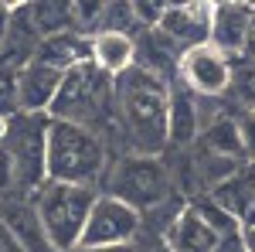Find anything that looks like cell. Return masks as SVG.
I'll list each match as a JSON object with an SVG mask.
<instances>
[{
  "label": "cell",
  "instance_id": "6da1fadb",
  "mask_svg": "<svg viewBox=\"0 0 255 252\" xmlns=\"http://www.w3.org/2000/svg\"><path fill=\"white\" fill-rule=\"evenodd\" d=\"M167 113H170V82L136 65L116 75V116L126 133L129 154L160 157L170 147Z\"/></svg>",
  "mask_w": 255,
  "mask_h": 252
},
{
  "label": "cell",
  "instance_id": "7a4b0ae2",
  "mask_svg": "<svg viewBox=\"0 0 255 252\" xmlns=\"http://www.w3.org/2000/svg\"><path fill=\"white\" fill-rule=\"evenodd\" d=\"M48 116L79 123L85 130L99 133L102 140H109L113 133L123 130L116 116V78L106 75L96 61H85L79 68L65 72L58 99H55Z\"/></svg>",
  "mask_w": 255,
  "mask_h": 252
},
{
  "label": "cell",
  "instance_id": "3957f363",
  "mask_svg": "<svg viewBox=\"0 0 255 252\" xmlns=\"http://www.w3.org/2000/svg\"><path fill=\"white\" fill-rule=\"evenodd\" d=\"M109 150L102 136L79 123L51 119L48 126V181L99 188L109 171Z\"/></svg>",
  "mask_w": 255,
  "mask_h": 252
},
{
  "label": "cell",
  "instance_id": "277c9868",
  "mask_svg": "<svg viewBox=\"0 0 255 252\" xmlns=\"http://www.w3.org/2000/svg\"><path fill=\"white\" fill-rule=\"evenodd\" d=\"M96 201H99L96 188L58 184V181H48L34 194L38 218L58 252H72L82 246V235H85V225H89V215L96 208Z\"/></svg>",
  "mask_w": 255,
  "mask_h": 252
},
{
  "label": "cell",
  "instance_id": "5b68a950",
  "mask_svg": "<svg viewBox=\"0 0 255 252\" xmlns=\"http://www.w3.org/2000/svg\"><path fill=\"white\" fill-rule=\"evenodd\" d=\"M102 188H106L102 194H113L119 201H126L139 215L163 205L174 194L167 160L163 157H146V154H126L119 160H113Z\"/></svg>",
  "mask_w": 255,
  "mask_h": 252
},
{
  "label": "cell",
  "instance_id": "8992f818",
  "mask_svg": "<svg viewBox=\"0 0 255 252\" xmlns=\"http://www.w3.org/2000/svg\"><path fill=\"white\" fill-rule=\"evenodd\" d=\"M48 126H51V116L44 113H17L7 119L3 150L14 157L20 177V198L27 191L38 194L48 184Z\"/></svg>",
  "mask_w": 255,
  "mask_h": 252
},
{
  "label": "cell",
  "instance_id": "52a82bcc",
  "mask_svg": "<svg viewBox=\"0 0 255 252\" xmlns=\"http://www.w3.org/2000/svg\"><path fill=\"white\" fill-rule=\"evenodd\" d=\"M143 232V215L113 194H99L82 246H133Z\"/></svg>",
  "mask_w": 255,
  "mask_h": 252
},
{
  "label": "cell",
  "instance_id": "ba28073f",
  "mask_svg": "<svg viewBox=\"0 0 255 252\" xmlns=\"http://www.w3.org/2000/svg\"><path fill=\"white\" fill-rule=\"evenodd\" d=\"M177 78L201 99H221L225 92H232V58L221 55L211 44L191 48L180 58V75Z\"/></svg>",
  "mask_w": 255,
  "mask_h": 252
},
{
  "label": "cell",
  "instance_id": "9c48e42d",
  "mask_svg": "<svg viewBox=\"0 0 255 252\" xmlns=\"http://www.w3.org/2000/svg\"><path fill=\"white\" fill-rule=\"evenodd\" d=\"M211 17L215 3H167L157 31L180 51L211 44Z\"/></svg>",
  "mask_w": 255,
  "mask_h": 252
},
{
  "label": "cell",
  "instance_id": "30bf717a",
  "mask_svg": "<svg viewBox=\"0 0 255 252\" xmlns=\"http://www.w3.org/2000/svg\"><path fill=\"white\" fill-rule=\"evenodd\" d=\"M41 41L44 38L34 24V3H14L10 7V34L0 51V72L20 75L27 65H34Z\"/></svg>",
  "mask_w": 255,
  "mask_h": 252
},
{
  "label": "cell",
  "instance_id": "8fae6325",
  "mask_svg": "<svg viewBox=\"0 0 255 252\" xmlns=\"http://www.w3.org/2000/svg\"><path fill=\"white\" fill-rule=\"evenodd\" d=\"M201 96L191 92L180 78L170 82V113H167V133H170V147L184 150L194 140H201Z\"/></svg>",
  "mask_w": 255,
  "mask_h": 252
},
{
  "label": "cell",
  "instance_id": "7c38bea8",
  "mask_svg": "<svg viewBox=\"0 0 255 252\" xmlns=\"http://www.w3.org/2000/svg\"><path fill=\"white\" fill-rule=\"evenodd\" d=\"M252 7L255 3H215L211 48H218L228 58H242L249 41V24H252Z\"/></svg>",
  "mask_w": 255,
  "mask_h": 252
},
{
  "label": "cell",
  "instance_id": "4fadbf2b",
  "mask_svg": "<svg viewBox=\"0 0 255 252\" xmlns=\"http://www.w3.org/2000/svg\"><path fill=\"white\" fill-rule=\"evenodd\" d=\"M0 218H3V225L10 229V235L17 239V246L24 252H58L51 246L44 225H41L34 201H27V198H7V201H0Z\"/></svg>",
  "mask_w": 255,
  "mask_h": 252
},
{
  "label": "cell",
  "instance_id": "5bb4252c",
  "mask_svg": "<svg viewBox=\"0 0 255 252\" xmlns=\"http://www.w3.org/2000/svg\"><path fill=\"white\" fill-rule=\"evenodd\" d=\"M61 72L48 68V65H27L24 72L17 75V106L20 113H51L55 99H58V89H61Z\"/></svg>",
  "mask_w": 255,
  "mask_h": 252
},
{
  "label": "cell",
  "instance_id": "9a60e30c",
  "mask_svg": "<svg viewBox=\"0 0 255 252\" xmlns=\"http://www.w3.org/2000/svg\"><path fill=\"white\" fill-rule=\"evenodd\" d=\"M41 65H48V68H55V72H72V68H79L85 61H92V38H85L79 31H61L55 38H44L38 48V58Z\"/></svg>",
  "mask_w": 255,
  "mask_h": 252
},
{
  "label": "cell",
  "instance_id": "2e32d148",
  "mask_svg": "<svg viewBox=\"0 0 255 252\" xmlns=\"http://www.w3.org/2000/svg\"><path fill=\"white\" fill-rule=\"evenodd\" d=\"M221 235L201 218V215L187 205V212L177 218V225L167 232V246L170 252H215Z\"/></svg>",
  "mask_w": 255,
  "mask_h": 252
},
{
  "label": "cell",
  "instance_id": "e0dca14e",
  "mask_svg": "<svg viewBox=\"0 0 255 252\" xmlns=\"http://www.w3.org/2000/svg\"><path fill=\"white\" fill-rule=\"evenodd\" d=\"M92 61L106 75H123L136 65V38L133 34H113V31H102L92 38Z\"/></svg>",
  "mask_w": 255,
  "mask_h": 252
},
{
  "label": "cell",
  "instance_id": "ac0fdd59",
  "mask_svg": "<svg viewBox=\"0 0 255 252\" xmlns=\"http://www.w3.org/2000/svg\"><path fill=\"white\" fill-rule=\"evenodd\" d=\"M201 147L208 154H218V157H242L245 154V140H242V126L238 119L232 116H218L215 123H208L201 130Z\"/></svg>",
  "mask_w": 255,
  "mask_h": 252
},
{
  "label": "cell",
  "instance_id": "d6986e66",
  "mask_svg": "<svg viewBox=\"0 0 255 252\" xmlns=\"http://www.w3.org/2000/svg\"><path fill=\"white\" fill-rule=\"evenodd\" d=\"M102 31H113V34H133L136 38L139 31V20H136V10L129 0H113L102 7V20H99V34Z\"/></svg>",
  "mask_w": 255,
  "mask_h": 252
},
{
  "label": "cell",
  "instance_id": "ffe728a7",
  "mask_svg": "<svg viewBox=\"0 0 255 252\" xmlns=\"http://www.w3.org/2000/svg\"><path fill=\"white\" fill-rule=\"evenodd\" d=\"M72 3H34V24H38L41 38H55L61 31H75L72 27Z\"/></svg>",
  "mask_w": 255,
  "mask_h": 252
},
{
  "label": "cell",
  "instance_id": "44dd1931",
  "mask_svg": "<svg viewBox=\"0 0 255 252\" xmlns=\"http://www.w3.org/2000/svg\"><path fill=\"white\" fill-rule=\"evenodd\" d=\"M232 96L249 113H255V61L232 58Z\"/></svg>",
  "mask_w": 255,
  "mask_h": 252
},
{
  "label": "cell",
  "instance_id": "7402d4cb",
  "mask_svg": "<svg viewBox=\"0 0 255 252\" xmlns=\"http://www.w3.org/2000/svg\"><path fill=\"white\" fill-rule=\"evenodd\" d=\"M133 10H136L139 27H157L160 17H163V10H167V3H150V0H136V3H133Z\"/></svg>",
  "mask_w": 255,
  "mask_h": 252
},
{
  "label": "cell",
  "instance_id": "603a6c76",
  "mask_svg": "<svg viewBox=\"0 0 255 252\" xmlns=\"http://www.w3.org/2000/svg\"><path fill=\"white\" fill-rule=\"evenodd\" d=\"M242 126V140H245V154H255V113H245L238 119Z\"/></svg>",
  "mask_w": 255,
  "mask_h": 252
},
{
  "label": "cell",
  "instance_id": "cb8c5ba5",
  "mask_svg": "<svg viewBox=\"0 0 255 252\" xmlns=\"http://www.w3.org/2000/svg\"><path fill=\"white\" fill-rule=\"evenodd\" d=\"M7 34H10V7L0 3V51H3V44H7Z\"/></svg>",
  "mask_w": 255,
  "mask_h": 252
},
{
  "label": "cell",
  "instance_id": "d4e9b609",
  "mask_svg": "<svg viewBox=\"0 0 255 252\" xmlns=\"http://www.w3.org/2000/svg\"><path fill=\"white\" fill-rule=\"evenodd\" d=\"M72 252H133V246H79Z\"/></svg>",
  "mask_w": 255,
  "mask_h": 252
},
{
  "label": "cell",
  "instance_id": "484cf974",
  "mask_svg": "<svg viewBox=\"0 0 255 252\" xmlns=\"http://www.w3.org/2000/svg\"><path fill=\"white\" fill-rule=\"evenodd\" d=\"M242 58L255 61V7H252V24H249V41H245V55Z\"/></svg>",
  "mask_w": 255,
  "mask_h": 252
},
{
  "label": "cell",
  "instance_id": "4316f807",
  "mask_svg": "<svg viewBox=\"0 0 255 252\" xmlns=\"http://www.w3.org/2000/svg\"><path fill=\"white\" fill-rule=\"evenodd\" d=\"M242 242H245V252H255V229H242Z\"/></svg>",
  "mask_w": 255,
  "mask_h": 252
},
{
  "label": "cell",
  "instance_id": "83f0119b",
  "mask_svg": "<svg viewBox=\"0 0 255 252\" xmlns=\"http://www.w3.org/2000/svg\"><path fill=\"white\" fill-rule=\"evenodd\" d=\"M3 136H7V119H0V143H3Z\"/></svg>",
  "mask_w": 255,
  "mask_h": 252
}]
</instances>
